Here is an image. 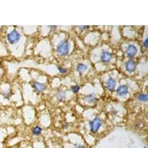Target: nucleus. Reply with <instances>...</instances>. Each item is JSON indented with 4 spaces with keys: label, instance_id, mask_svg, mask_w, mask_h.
<instances>
[{
    "label": "nucleus",
    "instance_id": "obj_8",
    "mask_svg": "<svg viewBox=\"0 0 148 148\" xmlns=\"http://www.w3.org/2000/svg\"><path fill=\"white\" fill-rule=\"evenodd\" d=\"M116 81L113 77H110L106 82V88L110 92H113L116 88Z\"/></svg>",
    "mask_w": 148,
    "mask_h": 148
},
{
    "label": "nucleus",
    "instance_id": "obj_13",
    "mask_svg": "<svg viewBox=\"0 0 148 148\" xmlns=\"http://www.w3.org/2000/svg\"><path fill=\"white\" fill-rule=\"evenodd\" d=\"M42 129L39 126H35L32 129V133L34 136H39L42 133Z\"/></svg>",
    "mask_w": 148,
    "mask_h": 148
},
{
    "label": "nucleus",
    "instance_id": "obj_4",
    "mask_svg": "<svg viewBox=\"0 0 148 148\" xmlns=\"http://www.w3.org/2000/svg\"><path fill=\"white\" fill-rule=\"evenodd\" d=\"M138 53V49L133 45H129L126 48V55L128 58L131 59V58H133L136 56V55Z\"/></svg>",
    "mask_w": 148,
    "mask_h": 148
},
{
    "label": "nucleus",
    "instance_id": "obj_5",
    "mask_svg": "<svg viewBox=\"0 0 148 148\" xmlns=\"http://www.w3.org/2000/svg\"><path fill=\"white\" fill-rule=\"evenodd\" d=\"M112 57H113L112 53L108 51H102L101 52V54H100V59H101V62L104 63V64L109 63L111 61V59H112Z\"/></svg>",
    "mask_w": 148,
    "mask_h": 148
},
{
    "label": "nucleus",
    "instance_id": "obj_1",
    "mask_svg": "<svg viewBox=\"0 0 148 148\" xmlns=\"http://www.w3.org/2000/svg\"><path fill=\"white\" fill-rule=\"evenodd\" d=\"M70 49H71L70 42L67 39H64V40L61 41L58 44L57 47H56V52L60 56H65L69 53Z\"/></svg>",
    "mask_w": 148,
    "mask_h": 148
},
{
    "label": "nucleus",
    "instance_id": "obj_6",
    "mask_svg": "<svg viewBox=\"0 0 148 148\" xmlns=\"http://www.w3.org/2000/svg\"><path fill=\"white\" fill-rule=\"evenodd\" d=\"M129 92V88L126 84H121L116 89V93L120 97H125Z\"/></svg>",
    "mask_w": 148,
    "mask_h": 148
},
{
    "label": "nucleus",
    "instance_id": "obj_17",
    "mask_svg": "<svg viewBox=\"0 0 148 148\" xmlns=\"http://www.w3.org/2000/svg\"><path fill=\"white\" fill-rule=\"evenodd\" d=\"M78 28L80 29L81 30H84L89 28V26H78Z\"/></svg>",
    "mask_w": 148,
    "mask_h": 148
},
{
    "label": "nucleus",
    "instance_id": "obj_10",
    "mask_svg": "<svg viewBox=\"0 0 148 148\" xmlns=\"http://www.w3.org/2000/svg\"><path fill=\"white\" fill-rule=\"evenodd\" d=\"M32 86H33V88H34V90L39 92H43V91L45 90L46 89L45 84H42V83H40V82H34Z\"/></svg>",
    "mask_w": 148,
    "mask_h": 148
},
{
    "label": "nucleus",
    "instance_id": "obj_3",
    "mask_svg": "<svg viewBox=\"0 0 148 148\" xmlns=\"http://www.w3.org/2000/svg\"><path fill=\"white\" fill-rule=\"evenodd\" d=\"M21 39L20 34L16 30H13L7 36V40L10 45H15Z\"/></svg>",
    "mask_w": 148,
    "mask_h": 148
},
{
    "label": "nucleus",
    "instance_id": "obj_15",
    "mask_svg": "<svg viewBox=\"0 0 148 148\" xmlns=\"http://www.w3.org/2000/svg\"><path fill=\"white\" fill-rule=\"evenodd\" d=\"M80 90V87L79 85H73L71 87V90L73 93H77Z\"/></svg>",
    "mask_w": 148,
    "mask_h": 148
},
{
    "label": "nucleus",
    "instance_id": "obj_20",
    "mask_svg": "<svg viewBox=\"0 0 148 148\" xmlns=\"http://www.w3.org/2000/svg\"><path fill=\"white\" fill-rule=\"evenodd\" d=\"M50 27H51V29H53V30L56 28V26H50Z\"/></svg>",
    "mask_w": 148,
    "mask_h": 148
},
{
    "label": "nucleus",
    "instance_id": "obj_19",
    "mask_svg": "<svg viewBox=\"0 0 148 148\" xmlns=\"http://www.w3.org/2000/svg\"><path fill=\"white\" fill-rule=\"evenodd\" d=\"M147 46H148V39H145V40L144 41V47H147Z\"/></svg>",
    "mask_w": 148,
    "mask_h": 148
},
{
    "label": "nucleus",
    "instance_id": "obj_21",
    "mask_svg": "<svg viewBox=\"0 0 148 148\" xmlns=\"http://www.w3.org/2000/svg\"><path fill=\"white\" fill-rule=\"evenodd\" d=\"M143 148H147V147H144Z\"/></svg>",
    "mask_w": 148,
    "mask_h": 148
},
{
    "label": "nucleus",
    "instance_id": "obj_12",
    "mask_svg": "<svg viewBox=\"0 0 148 148\" xmlns=\"http://www.w3.org/2000/svg\"><path fill=\"white\" fill-rule=\"evenodd\" d=\"M88 69V66L85 64H83V63H79V64H78L77 66H76V71H77L78 72H85Z\"/></svg>",
    "mask_w": 148,
    "mask_h": 148
},
{
    "label": "nucleus",
    "instance_id": "obj_11",
    "mask_svg": "<svg viewBox=\"0 0 148 148\" xmlns=\"http://www.w3.org/2000/svg\"><path fill=\"white\" fill-rule=\"evenodd\" d=\"M66 91L63 90H58L57 93H56V99H57L58 101H63L66 99Z\"/></svg>",
    "mask_w": 148,
    "mask_h": 148
},
{
    "label": "nucleus",
    "instance_id": "obj_7",
    "mask_svg": "<svg viewBox=\"0 0 148 148\" xmlns=\"http://www.w3.org/2000/svg\"><path fill=\"white\" fill-rule=\"evenodd\" d=\"M136 67V64L133 59H129L125 64V70H126L127 72L130 73L134 72Z\"/></svg>",
    "mask_w": 148,
    "mask_h": 148
},
{
    "label": "nucleus",
    "instance_id": "obj_9",
    "mask_svg": "<svg viewBox=\"0 0 148 148\" xmlns=\"http://www.w3.org/2000/svg\"><path fill=\"white\" fill-rule=\"evenodd\" d=\"M83 100L88 104H93L97 101V97L95 92H91L83 98Z\"/></svg>",
    "mask_w": 148,
    "mask_h": 148
},
{
    "label": "nucleus",
    "instance_id": "obj_2",
    "mask_svg": "<svg viewBox=\"0 0 148 148\" xmlns=\"http://www.w3.org/2000/svg\"><path fill=\"white\" fill-rule=\"evenodd\" d=\"M90 129L92 133H96L102 125V121L99 117H95L89 122Z\"/></svg>",
    "mask_w": 148,
    "mask_h": 148
},
{
    "label": "nucleus",
    "instance_id": "obj_14",
    "mask_svg": "<svg viewBox=\"0 0 148 148\" xmlns=\"http://www.w3.org/2000/svg\"><path fill=\"white\" fill-rule=\"evenodd\" d=\"M137 99L138 101H141V102H147V95L145 94V93H141V94L138 95V97H137Z\"/></svg>",
    "mask_w": 148,
    "mask_h": 148
},
{
    "label": "nucleus",
    "instance_id": "obj_18",
    "mask_svg": "<svg viewBox=\"0 0 148 148\" xmlns=\"http://www.w3.org/2000/svg\"><path fill=\"white\" fill-rule=\"evenodd\" d=\"M73 148H84V145H81V144H79V145H74Z\"/></svg>",
    "mask_w": 148,
    "mask_h": 148
},
{
    "label": "nucleus",
    "instance_id": "obj_16",
    "mask_svg": "<svg viewBox=\"0 0 148 148\" xmlns=\"http://www.w3.org/2000/svg\"><path fill=\"white\" fill-rule=\"evenodd\" d=\"M58 71H59V72L62 74H64V73H67V69H66V68H64V67H60V66H59V67H58Z\"/></svg>",
    "mask_w": 148,
    "mask_h": 148
}]
</instances>
